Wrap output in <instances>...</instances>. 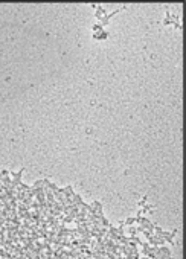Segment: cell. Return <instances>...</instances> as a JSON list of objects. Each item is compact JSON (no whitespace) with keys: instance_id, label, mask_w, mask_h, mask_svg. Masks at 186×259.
I'll return each mask as SVG.
<instances>
[{"instance_id":"cell-1","label":"cell","mask_w":186,"mask_h":259,"mask_svg":"<svg viewBox=\"0 0 186 259\" xmlns=\"http://www.w3.org/2000/svg\"><path fill=\"white\" fill-rule=\"evenodd\" d=\"M125 8H127V6H122V8H119V9H115V11H113V12H110V14H105V15H104V17H102V18H101V20H99V22H98V23L101 24L102 28H104V26H107V24L110 23V20H111V18H113V17L116 15L117 12L121 11V9H125Z\"/></svg>"},{"instance_id":"cell-2","label":"cell","mask_w":186,"mask_h":259,"mask_svg":"<svg viewBox=\"0 0 186 259\" xmlns=\"http://www.w3.org/2000/svg\"><path fill=\"white\" fill-rule=\"evenodd\" d=\"M105 14H107V11H105L104 6H102V5H98V6H96V12H95L96 18H98V20H101V18L104 17Z\"/></svg>"},{"instance_id":"cell-3","label":"cell","mask_w":186,"mask_h":259,"mask_svg":"<svg viewBox=\"0 0 186 259\" xmlns=\"http://www.w3.org/2000/svg\"><path fill=\"white\" fill-rule=\"evenodd\" d=\"M92 37H93V40H107V38H108V32H107V31L95 32Z\"/></svg>"},{"instance_id":"cell-4","label":"cell","mask_w":186,"mask_h":259,"mask_svg":"<svg viewBox=\"0 0 186 259\" xmlns=\"http://www.w3.org/2000/svg\"><path fill=\"white\" fill-rule=\"evenodd\" d=\"M92 29H93V34H95V32H101V31H104V28H102L99 23H95L92 26Z\"/></svg>"},{"instance_id":"cell-5","label":"cell","mask_w":186,"mask_h":259,"mask_svg":"<svg viewBox=\"0 0 186 259\" xmlns=\"http://www.w3.org/2000/svg\"><path fill=\"white\" fill-rule=\"evenodd\" d=\"M175 26V28H177V29H178V31H180V29H182V23H180V22H175V23H173Z\"/></svg>"}]
</instances>
